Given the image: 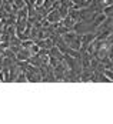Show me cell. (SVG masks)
I'll list each match as a JSON object with an SVG mask.
<instances>
[{
  "label": "cell",
  "mask_w": 113,
  "mask_h": 124,
  "mask_svg": "<svg viewBox=\"0 0 113 124\" xmlns=\"http://www.w3.org/2000/svg\"><path fill=\"white\" fill-rule=\"evenodd\" d=\"M46 20L49 23H57V22H62V17H60V13L59 10H53V9H49V13L46 16Z\"/></svg>",
  "instance_id": "1"
},
{
  "label": "cell",
  "mask_w": 113,
  "mask_h": 124,
  "mask_svg": "<svg viewBox=\"0 0 113 124\" xmlns=\"http://www.w3.org/2000/svg\"><path fill=\"white\" fill-rule=\"evenodd\" d=\"M22 69L17 66V63H14L12 64L10 67H9V76H10V81H16V78H17V74H19V71H20Z\"/></svg>",
  "instance_id": "2"
},
{
  "label": "cell",
  "mask_w": 113,
  "mask_h": 124,
  "mask_svg": "<svg viewBox=\"0 0 113 124\" xmlns=\"http://www.w3.org/2000/svg\"><path fill=\"white\" fill-rule=\"evenodd\" d=\"M30 56H32V54H30L29 49H20L19 53H16V59H17V62H27Z\"/></svg>",
  "instance_id": "3"
},
{
  "label": "cell",
  "mask_w": 113,
  "mask_h": 124,
  "mask_svg": "<svg viewBox=\"0 0 113 124\" xmlns=\"http://www.w3.org/2000/svg\"><path fill=\"white\" fill-rule=\"evenodd\" d=\"M49 56H50V57H56L59 62H63V59H64V54H63L62 51L56 47V46H53V47L49 50Z\"/></svg>",
  "instance_id": "4"
},
{
  "label": "cell",
  "mask_w": 113,
  "mask_h": 124,
  "mask_svg": "<svg viewBox=\"0 0 113 124\" xmlns=\"http://www.w3.org/2000/svg\"><path fill=\"white\" fill-rule=\"evenodd\" d=\"M76 36H77V33L72 30V31H67L66 34H63L62 39L64 40V41H66V43H67V46H69V44H70V43H72V41H73V40L76 39Z\"/></svg>",
  "instance_id": "5"
},
{
  "label": "cell",
  "mask_w": 113,
  "mask_h": 124,
  "mask_svg": "<svg viewBox=\"0 0 113 124\" xmlns=\"http://www.w3.org/2000/svg\"><path fill=\"white\" fill-rule=\"evenodd\" d=\"M95 76H96V83H112L113 80H109L106 76L100 73V71H95Z\"/></svg>",
  "instance_id": "6"
},
{
  "label": "cell",
  "mask_w": 113,
  "mask_h": 124,
  "mask_svg": "<svg viewBox=\"0 0 113 124\" xmlns=\"http://www.w3.org/2000/svg\"><path fill=\"white\" fill-rule=\"evenodd\" d=\"M27 63H29V64H32V66H35V67H37V69L42 67V62H40V59L37 57V54L30 56V57H29V60H27Z\"/></svg>",
  "instance_id": "7"
},
{
  "label": "cell",
  "mask_w": 113,
  "mask_h": 124,
  "mask_svg": "<svg viewBox=\"0 0 113 124\" xmlns=\"http://www.w3.org/2000/svg\"><path fill=\"white\" fill-rule=\"evenodd\" d=\"M26 81H27V80H26V71H25V70H20L14 83H26Z\"/></svg>",
  "instance_id": "8"
},
{
  "label": "cell",
  "mask_w": 113,
  "mask_h": 124,
  "mask_svg": "<svg viewBox=\"0 0 113 124\" xmlns=\"http://www.w3.org/2000/svg\"><path fill=\"white\" fill-rule=\"evenodd\" d=\"M66 54H69L70 57H73V59H80V51L79 50H73V49H67V51H66Z\"/></svg>",
  "instance_id": "9"
},
{
  "label": "cell",
  "mask_w": 113,
  "mask_h": 124,
  "mask_svg": "<svg viewBox=\"0 0 113 124\" xmlns=\"http://www.w3.org/2000/svg\"><path fill=\"white\" fill-rule=\"evenodd\" d=\"M33 43H35V41H33L32 39H27V40H22L20 46H22V49H30V46H32Z\"/></svg>",
  "instance_id": "10"
},
{
  "label": "cell",
  "mask_w": 113,
  "mask_h": 124,
  "mask_svg": "<svg viewBox=\"0 0 113 124\" xmlns=\"http://www.w3.org/2000/svg\"><path fill=\"white\" fill-rule=\"evenodd\" d=\"M29 51H30V54H32V56L37 54L39 51H40V47L37 46V43H36V41H35V43H33V44L30 46V49H29Z\"/></svg>",
  "instance_id": "11"
},
{
  "label": "cell",
  "mask_w": 113,
  "mask_h": 124,
  "mask_svg": "<svg viewBox=\"0 0 113 124\" xmlns=\"http://www.w3.org/2000/svg\"><path fill=\"white\" fill-rule=\"evenodd\" d=\"M13 4H14V6H16V7H17L19 10L27 6V3H26L25 0H14V3H13Z\"/></svg>",
  "instance_id": "12"
},
{
  "label": "cell",
  "mask_w": 113,
  "mask_h": 124,
  "mask_svg": "<svg viewBox=\"0 0 113 124\" xmlns=\"http://www.w3.org/2000/svg\"><path fill=\"white\" fill-rule=\"evenodd\" d=\"M103 74L106 76L109 80H113V70H109V69H104L103 70Z\"/></svg>",
  "instance_id": "13"
},
{
  "label": "cell",
  "mask_w": 113,
  "mask_h": 124,
  "mask_svg": "<svg viewBox=\"0 0 113 124\" xmlns=\"http://www.w3.org/2000/svg\"><path fill=\"white\" fill-rule=\"evenodd\" d=\"M112 3H113V0H103V7L104 6H112Z\"/></svg>",
  "instance_id": "14"
},
{
  "label": "cell",
  "mask_w": 113,
  "mask_h": 124,
  "mask_svg": "<svg viewBox=\"0 0 113 124\" xmlns=\"http://www.w3.org/2000/svg\"><path fill=\"white\" fill-rule=\"evenodd\" d=\"M4 23H6V20H1V19H0V30L3 29V26H4Z\"/></svg>",
  "instance_id": "15"
},
{
  "label": "cell",
  "mask_w": 113,
  "mask_h": 124,
  "mask_svg": "<svg viewBox=\"0 0 113 124\" xmlns=\"http://www.w3.org/2000/svg\"><path fill=\"white\" fill-rule=\"evenodd\" d=\"M25 1H26V3H27V0H25Z\"/></svg>",
  "instance_id": "16"
}]
</instances>
